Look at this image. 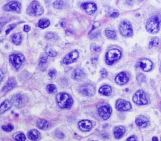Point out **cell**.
I'll use <instances>...</instances> for the list:
<instances>
[{
  "label": "cell",
  "mask_w": 161,
  "mask_h": 141,
  "mask_svg": "<svg viewBox=\"0 0 161 141\" xmlns=\"http://www.w3.org/2000/svg\"><path fill=\"white\" fill-rule=\"evenodd\" d=\"M101 76L102 78H105L108 75V72L105 69H103L101 70Z\"/></svg>",
  "instance_id": "obj_37"
},
{
  "label": "cell",
  "mask_w": 161,
  "mask_h": 141,
  "mask_svg": "<svg viewBox=\"0 0 161 141\" xmlns=\"http://www.w3.org/2000/svg\"><path fill=\"white\" fill-rule=\"evenodd\" d=\"M98 112L101 117L103 120H106L110 117L112 112V109L109 106H103L99 108Z\"/></svg>",
  "instance_id": "obj_10"
},
{
  "label": "cell",
  "mask_w": 161,
  "mask_h": 141,
  "mask_svg": "<svg viewBox=\"0 0 161 141\" xmlns=\"http://www.w3.org/2000/svg\"><path fill=\"white\" fill-rule=\"evenodd\" d=\"M56 74V71L55 70H51L49 72V73H48L49 76L51 78H52L54 77V76H55Z\"/></svg>",
  "instance_id": "obj_39"
},
{
  "label": "cell",
  "mask_w": 161,
  "mask_h": 141,
  "mask_svg": "<svg viewBox=\"0 0 161 141\" xmlns=\"http://www.w3.org/2000/svg\"><path fill=\"white\" fill-rule=\"evenodd\" d=\"M138 65L144 72H148L152 69L153 64L149 59L144 58L138 62Z\"/></svg>",
  "instance_id": "obj_13"
},
{
  "label": "cell",
  "mask_w": 161,
  "mask_h": 141,
  "mask_svg": "<svg viewBox=\"0 0 161 141\" xmlns=\"http://www.w3.org/2000/svg\"><path fill=\"white\" fill-rule=\"evenodd\" d=\"M45 51L47 55L51 57L55 56L57 54V52H56L55 50L49 46L46 47Z\"/></svg>",
  "instance_id": "obj_28"
},
{
  "label": "cell",
  "mask_w": 161,
  "mask_h": 141,
  "mask_svg": "<svg viewBox=\"0 0 161 141\" xmlns=\"http://www.w3.org/2000/svg\"><path fill=\"white\" fill-rule=\"evenodd\" d=\"M119 13L117 12H114L111 14V17L112 18H117L119 16Z\"/></svg>",
  "instance_id": "obj_43"
},
{
  "label": "cell",
  "mask_w": 161,
  "mask_h": 141,
  "mask_svg": "<svg viewBox=\"0 0 161 141\" xmlns=\"http://www.w3.org/2000/svg\"><path fill=\"white\" fill-rule=\"evenodd\" d=\"M79 92L85 96H92L95 94V90L92 85L87 84L81 86L79 88Z\"/></svg>",
  "instance_id": "obj_11"
},
{
  "label": "cell",
  "mask_w": 161,
  "mask_h": 141,
  "mask_svg": "<svg viewBox=\"0 0 161 141\" xmlns=\"http://www.w3.org/2000/svg\"><path fill=\"white\" fill-rule=\"evenodd\" d=\"M21 4L17 1H11L7 3L3 7L4 10L7 12H15L20 13L21 11Z\"/></svg>",
  "instance_id": "obj_9"
},
{
  "label": "cell",
  "mask_w": 161,
  "mask_h": 141,
  "mask_svg": "<svg viewBox=\"0 0 161 141\" xmlns=\"http://www.w3.org/2000/svg\"><path fill=\"white\" fill-rule=\"evenodd\" d=\"M57 104L60 108L63 109H70L72 106L73 99L67 93L61 92L57 94L56 98Z\"/></svg>",
  "instance_id": "obj_1"
},
{
  "label": "cell",
  "mask_w": 161,
  "mask_h": 141,
  "mask_svg": "<svg viewBox=\"0 0 161 141\" xmlns=\"http://www.w3.org/2000/svg\"><path fill=\"white\" fill-rule=\"evenodd\" d=\"M99 93L105 96H110L112 94V89L109 85H104L100 88Z\"/></svg>",
  "instance_id": "obj_21"
},
{
  "label": "cell",
  "mask_w": 161,
  "mask_h": 141,
  "mask_svg": "<svg viewBox=\"0 0 161 141\" xmlns=\"http://www.w3.org/2000/svg\"><path fill=\"white\" fill-rule=\"evenodd\" d=\"M17 84L16 79L14 78H11L8 80L4 87H3L2 91L7 92L11 91V89H12L13 88H14L15 87L17 86Z\"/></svg>",
  "instance_id": "obj_17"
},
{
  "label": "cell",
  "mask_w": 161,
  "mask_h": 141,
  "mask_svg": "<svg viewBox=\"0 0 161 141\" xmlns=\"http://www.w3.org/2000/svg\"><path fill=\"white\" fill-rule=\"evenodd\" d=\"M79 129L84 132H87L91 130L92 127V123L89 120H84L78 123Z\"/></svg>",
  "instance_id": "obj_18"
},
{
  "label": "cell",
  "mask_w": 161,
  "mask_h": 141,
  "mask_svg": "<svg viewBox=\"0 0 161 141\" xmlns=\"http://www.w3.org/2000/svg\"></svg>",
  "instance_id": "obj_47"
},
{
  "label": "cell",
  "mask_w": 161,
  "mask_h": 141,
  "mask_svg": "<svg viewBox=\"0 0 161 141\" xmlns=\"http://www.w3.org/2000/svg\"><path fill=\"white\" fill-rule=\"evenodd\" d=\"M126 141H137V139L136 136H132L129 137Z\"/></svg>",
  "instance_id": "obj_40"
},
{
  "label": "cell",
  "mask_w": 161,
  "mask_h": 141,
  "mask_svg": "<svg viewBox=\"0 0 161 141\" xmlns=\"http://www.w3.org/2000/svg\"><path fill=\"white\" fill-rule=\"evenodd\" d=\"M12 106V103L8 100H5L1 104L0 108V113L3 114L7 110L9 109Z\"/></svg>",
  "instance_id": "obj_23"
},
{
  "label": "cell",
  "mask_w": 161,
  "mask_h": 141,
  "mask_svg": "<svg viewBox=\"0 0 161 141\" xmlns=\"http://www.w3.org/2000/svg\"><path fill=\"white\" fill-rule=\"evenodd\" d=\"M159 43V40L158 37H153L151 40V41L149 42V48H152L153 47H156L158 45Z\"/></svg>",
  "instance_id": "obj_29"
},
{
  "label": "cell",
  "mask_w": 161,
  "mask_h": 141,
  "mask_svg": "<svg viewBox=\"0 0 161 141\" xmlns=\"http://www.w3.org/2000/svg\"><path fill=\"white\" fill-rule=\"evenodd\" d=\"M125 128L124 127L120 126L114 128V135L115 138L117 139L120 138L122 137L125 133Z\"/></svg>",
  "instance_id": "obj_20"
},
{
  "label": "cell",
  "mask_w": 161,
  "mask_h": 141,
  "mask_svg": "<svg viewBox=\"0 0 161 141\" xmlns=\"http://www.w3.org/2000/svg\"><path fill=\"white\" fill-rule=\"evenodd\" d=\"M15 140L16 141H25L26 140L25 136L23 134H20L16 136Z\"/></svg>",
  "instance_id": "obj_34"
},
{
  "label": "cell",
  "mask_w": 161,
  "mask_h": 141,
  "mask_svg": "<svg viewBox=\"0 0 161 141\" xmlns=\"http://www.w3.org/2000/svg\"><path fill=\"white\" fill-rule=\"evenodd\" d=\"M47 61V57L44 56V57L41 58V60H40V63L45 64V63H46Z\"/></svg>",
  "instance_id": "obj_41"
},
{
  "label": "cell",
  "mask_w": 161,
  "mask_h": 141,
  "mask_svg": "<svg viewBox=\"0 0 161 141\" xmlns=\"http://www.w3.org/2000/svg\"><path fill=\"white\" fill-rule=\"evenodd\" d=\"M160 28V20L157 16L151 18L147 22L146 29L149 33H156Z\"/></svg>",
  "instance_id": "obj_3"
},
{
  "label": "cell",
  "mask_w": 161,
  "mask_h": 141,
  "mask_svg": "<svg viewBox=\"0 0 161 141\" xmlns=\"http://www.w3.org/2000/svg\"><path fill=\"white\" fill-rule=\"evenodd\" d=\"M100 23L98 21H96L95 22H94L93 24L92 29V31H93L94 29H96V28H98L100 26Z\"/></svg>",
  "instance_id": "obj_38"
},
{
  "label": "cell",
  "mask_w": 161,
  "mask_h": 141,
  "mask_svg": "<svg viewBox=\"0 0 161 141\" xmlns=\"http://www.w3.org/2000/svg\"><path fill=\"white\" fill-rule=\"evenodd\" d=\"M148 121L145 117L143 116H140L136 119V123L139 127H145L148 124Z\"/></svg>",
  "instance_id": "obj_22"
},
{
  "label": "cell",
  "mask_w": 161,
  "mask_h": 141,
  "mask_svg": "<svg viewBox=\"0 0 161 141\" xmlns=\"http://www.w3.org/2000/svg\"><path fill=\"white\" fill-rule=\"evenodd\" d=\"M46 89L50 93H55L57 91V88L54 84H49L46 87Z\"/></svg>",
  "instance_id": "obj_31"
},
{
  "label": "cell",
  "mask_w": 161,
  "mask_h": 141,
  "mask_svg": "<svg viewBox=\"0 0 161 141\" xmlns=\"http://www.w3.org/2000/svg\"><path fill=\"white\" fill-rule=\"evenodd\" d=\"M30 27H29V26L28 25H26L24 26V32H28L30 30Z\"/></svg>",
  "instance_id": "obj_42"
},
{
  "label": "cell",
  "mask_w": 161,
  "mask_h": 141,
  "mask_svg": "<svg viewBox=\"0 0 161 141\" xmlns=\"http://www.w3.org/2000/svg\"><path fill=\"white\" fill-rule=\"evenodd\" d=\"M12 39L13 43H14L15 45H19L21 44L22 39V36L20 34L16 33L12 35Z\"/></svg>",
  "instance_id": "obj_25"
},
{
  "label": "cell",
  "mask_w": 161,
  "mask_h": 141,
  "mask_svg": "<svg viewBox=\"0 0 161 141\" xmlns=\"http://www.w3.org/2000/svg\"><path fill=\"white\" fill-rule=\"evenodd\" d=\"M133 100L134 102L139 105H144L148 102L145 93L141 90L137 91L134 95Z\"/></svg>",
  "instance_id": "obj_8"
},
{
  "label": "cell",
  "mask_w": 161,
  "mask_h": 141,
  "mask_svg": "<svg viewBox=\"0 0 161 141\" xmlns=\"http://www.w3.org/2000/svg\"><path fill=\"white\" fill-rule=\"evenodd\" d=\"M2 129L6 132H11L14 129V127L11 124H8L2 127Z\"/></svg>",
  "instance_id": "obj_35"
},
{
  "label": "cell",
  "mask_w": 161,
  "mask_h": 141,
  "mask_svg": "<svg viewBox=\"0 0 161 141\" xmlns=\"http://www.w3.org/2000/svg\"><path fill=\"white\" fill-rule=\"evenodd\" d=\"M106 35L110 39H114L116 37V33L114 31L106 30Z\"/></svg>",
  "instance_id": "obj_30"
},
{
  "label": "cell",
  "mask_w": 161,
  "mask_h": 141,
  "mask_svg": "<svg viewBox=\"0 0 161 141\" xmlns=\"http://www.w3.org/2000/svg\"><path fill=\"white\" fill-rule=\"evenodd\" d=\"M11 102L17 108H23L26 103V98L21 94L15 95L12 98Z\"/></svg>",
  "instance_id": "obj_7"
},
{
  "label": "cell",
  "mask_w": 161,
  "mask_h": 141,
  "mask_svg": "<svg viewBox=\"0 0 161 141\" xmlns=\"http://www.w3.org/2000/svg\"><path fill=\"white\" fill-rule=\"evenodd\" d=\"M81 8L89 15H91L97 11L96 4L94 3H85L81 4Z\"/></svg>",
  "instance_id": "obj_14"
},
{
  "label": "cell",
  "mask_w": 161,
  "mask_h": 141,
  "mask_svg": "<svg viewBox=\"0 0 161 141\" xmlns=\"http://www.w3.org/2000/svg\"><path fill=\"white\" fill-rule=\"evenodd\" d=\"M129 81V77L127 73L124 72H122L116 76L115 81L116 83L119 85H125L128 83Z\"/></svg>",
  "instance_id": "obj_16"
},
{
  "label": "cell",
  "mask_w": 161,
  "mask_h": 141,
  "mask_svg": "<svg viewBox=\"0 0 161 141\" xmlns=\"http://www.w3.org/2000/svg\"><path fill=\"white\" fill-rule=\"evenodd\" d=\"M152 141H158V139L157 138V137H153L152 138Z\"/></svg>",
  "instance_id": "obj_45"
},
{
  "label": "cell",
  "mask_w": 161,
  "mask_h": 141,
  "mask_svg": "<svg viewBox=\"0 0 161 141\" xmlns=\"http://www.w3.org/2000/svg\"><path fill=\"white\" fill-rule=\"evenodd\" d=\"M64 1H56L53 3V6L57 9H61L64 6Z\"/></svg>",
  "instance_id": "obj_32"
},
{
  "label": "cell",
  "mask_w": 161,
  "mask_h": 141,
  "mask_svg": "<svg viewBox=\"0 0 161 141\" xmlns=\"http://www.w3.org/2000/svg\"><path fill=\"white\" fill-rule=\"evenodd\" d=\"M49 123L45 119H39L37 121V127L40 129H45L48 127Z\"/></svg>",
  "instance_id": "obj_26"
},
{
  "label": "cell",
  "mask_w": 161,
  "mask_h": 141,
  "mask_svg": "<svg viewBox=\"0 0 161 141\" xmlns=\"http://www.w3.org/2000/svg\"><path fill=\"white\" fill-rule=\"evenodd\" d=\"M9 62L16 69L20 67L25 61V57L21 54H13L9 56Z\"/></svg>",
  "instance_id": "obj_6"
},
{
  "label": "cell",
  "mask_w": 161,
  "mask_h": 141,
  "mask_svg": "<svg viewBox=\"0 0 161 141\" xmlns=\"http://www.w3.org/2000/svg\"></svg>",
  "instance_id": "obj_46"
},
{
  "label": "cell",
  "mask_w": 161,
  "mask_h": 141,
  "mask_svg": "<svg viewBox=\"0 0 161 141\" xmlns=\"http://www.w3.org/2000/svg\"><path fill=\"white\" fill-rule=\"evenodd\" d=\"M116 108L120 111L129 110L131 108L130 102L125 100H119L116 101Z\"/></svg>",
  "instance_id": "obj_15"
},
{
  "label": "cell",
  "mask_w": 161,
  "mask_h": 141,
  "mask_svg": "<svg viewBox=\"0 0 161 141\" xmlns=\"http://www.w3.org/2000/svg\"><path fill=\"white\" fill-rule=\"evenodd\" d=\"M16 24H11V25H9V26H8V27H7V28L6 31L5 33L6 35H8L9 34V32H11V31L13 28H15L16 27Z\"/></svg>",
  "instance_id": "obj_36"
},
{
  "label": "cell",
  "mask_w": 161,
  "mask_h": 141,
  "mask_svg": "<svg viewBox=\"0 0 161 141\" xmlns=\"http://www.w3.org/2000/svg\"><path fill=\"white\" fill-rule=\"evenodd\" d=\"M90 49L93 52H95V53H98L101 51L100 47L95 44H92L90 46Z\"/></svg>",
  "instance_id": "obj_33"
},
{
  "label": "cell",
  "mask_w": 161,
  "mask_h": 141,
  "mask_svg": "<svg viewBox=\"0 0 161 141\" xmlns=\"http://www.w3.org/2000/svg\"><path fill=\"white\" fill-rule=\"evenodd\" d=\"M86 77V75L82 70L78 68L73 71L72 73V77L76 81H81Z\"/></svg>",
  "instance_id": "obj_19"
},
{
  "label": "cell",
  "mask_w": 161,
  "mask_h": 141,
  "mask_svg": "<svg viewBox=\"0 0 161 141\" xmlns=\"http://www.w3.org/2000/svg\"><path fill=\"white\" fill-rule=\"evenodd\" d=\"M28 136L32 141H37L39 137L40 134L36 130H32L28 133Z\"/></svg>",
  "instance_id": "obj_24"
},
{
  "label": "cell",
  "mask_w": 161,
  "mask_h": 141,
  "mask_svg": "<svg viewBox=\"0 0 161 141\" xmlns=\"http://www.w3.org/2000/svg\"><path fill=\"white\" fill-rule=\"evenodd\" d=\"M50 25V22L49 20L46 19H42L40 20L39 22V26L42 28H45L49 27Z\"/></svg>",
  "instance_id": "obj_27"
},
{
  "label": "cell",
  "mask_w": 161,
  "mask_h": 141,
  "mask_svg": "<svg viewBox=\"0 0 161 141\" xmlns=\"http://www.w3.org/2000/svg\"><path fill=\"white\" fill-rule=\"evenodd\" d=\"M0 74H1V81H3V78H4V73H3V71L1 70V72H0Z\"/></svg>",
  "instance_id": "obj_44"
},
{
  "label": "cell",
  "mask_w": 161,
  "mask_h": 141,
  "mask_svg": "<svg viewBox=\"0 0 161 141\" xmlns=\"http://www.w3.org/2000/svg\"><path fill=\"white\" fill-rule=\"evenodd\" d=\"M119 30L122 36L129 37L133 35L132 26L129 21L124 20L120 23Z\"/></svg>",
  "instance_id": "obj_5"
},
{
  "label": "cell",
  "mask_w": 161,
  "mask_h": 141,
  "mask_svg": "<svg viewBox=\"0 0 161 141\" xmlns=\"http://www.w3.org/2000/svg\"><path fill=\"white\" fill-rule=\"evenodd\" d=\"M27 13L31 16H40L44 14V8L37 1H33L27 9Z\"/></svg>",
  "instance_id": "obj_2"
},
{
  "label": "cell",
  "mask_w": 161,
  "mask_h": 141,
  "mask_svg": "<svg viewBox=\"0 0 161 141\" xmlns=\"http://www.w3.org/2000/svg\"><path fill=\"white\" fill-rule=\"evenodd\" d=\"M120 56L121 53L119 50L116 49L110 50L106 55V62L109 65H111L119 60Z\"/></svg>",
  "instance_id": "obj_4"
},
{
  "label": "cell",
  "mask_w": 161,
  "mask_h": 141,
  "mask_svg": "<svg viewBox=\"0 0 161 141\" xmlns=\"http://www.w3.org/2000/svg\"><path fill=\"white\" fill-rule=\"evenodd\" d=\"M79 56V53L77 50H73L65 56L63 62L66 65L71 64L77 60Z\"/></svg>",
  "instance_id": "obj_12"
}]
</instances>
